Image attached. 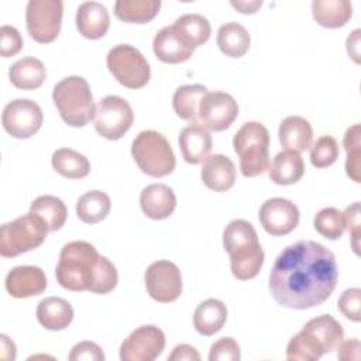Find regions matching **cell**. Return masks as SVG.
Masks as SVG:
<instances>
[{"label": "cell", "instance_id": "obj_1", "mask_svg": "<svg viewBox=\"0 0 361 361\" xmlns=\"http://www.w3.org/2000/svg\"><path fill=\"white\" fill-rule=\"evenodd\" d=\"M337 281L334 254L316 241L300 240L279 252L268 286L278 305L305 310L326 302Z\"/></svg>", "mask_w": 361, "mask_h": 361}, {"label": "cell", "instance_id": "obj_2", "mask_svg": "<svg viewBox=\"0 0 361 361\" xmlns=\"http://www.w3.org/2000/svg\"><path fill=\"white\" fill-rule=\"evenodd\" d=\"M55 275L63 289L73 292L106 295L118 282L114 264L86 241H71L62 247Z\"/></svg>", "mask_w": 361, "mask_h": 361}, {"label": "cell", "instance_id": "obj_3", "mask_svg": "<svg viewBox=\"0 0 361 361\" xmlns=\"http://www.w3.org/2000/svg\"><path fill=\"white\" fill-rule=\"evenodd\" d=\"M223 247L230 255L234 278L248 281L258 275L264 264V251L250 221L243 219L230 221L223 231Z\"/></svg>", "mask_w": 361, "mask_h": 361}, {"label": "cell", "instance_id": "obj_4", "mask_svg": "<svg viewBox=\"0 0 361 361\" xmlns=\"http://www.w3.org/2000/svg\"><path fill=\"white\" fill-rule=\"evenodd\" d=\"M343 338L344 330L331 314L316 316L289 340L286 358L290 361H317L320 355L336 350Z\"/></svg>", "mask_w": 361, "mask_h": 361}, {"label": "cell", "instance_id": "obj_5", "mask_svg": "<svg viewBox=\"0 0 361 361\" xmlns=\"http://www.w3.org/2000/svg\"><path fill=\"white\" fill-rule=\"evenodd\" d=\"M52 100L61 118L71 127H83L96 114V104L89 83L82 76H68L52 90Z\"/></svg>", "mask_w": 361, "mask_h": 361}, {"label": "cell", "instance_id": "obj_6", "mask_svg": "<svg viewBox=\"0 0 361 361\" xmlns=\"http://www.w3.org/2000/svg\"><path fill=\"white\" fill-rule=\"evenodd\" d=\"M233 147L240 157V171L245 178H254L269 166V133L258 121L244 123L233 138Z\"/></svg>", "mask_w": 361, "mask_h": 361}, {"label": "cell", "instance_id": "obj_7", "mask_svg": "<svg viewBox=\"0 0 361 361\" xmlns=\"http://www.w3.org/2000/svg\"><path fill=\"white\" fill-rule=\"evenodd\" d=\"M131 155L142 173L162 178L173 172L176 159L169 141L155 130H144L131 144Z\"/></svg>", "mask_w": 361, "mask_h": 361}, {"label": "cell", "instance_id": "obj_8", "mask_svg": "<svg viewBox=\"0 0 361 361\" xmlns=\"http://www.w3.org/2000/svg\"><path fill=\"white\" fill-rule=\"evenodd\" d=\"M48 231L47 223L31 212L4 223L0 228L1 257L13 258L39 247Z\"/></svg>", "mask_w": 361, "mask_h": 361}, {"label": "cell", "instance_id": "obj_9", "mask_svg": "<svg viewBox=\"0 0 361 361\" xmlns=\"http://www.w3.org/2000/svg\"><path fill=\"white\" fill-rule=\"evenodd\" d=\"M107 68L114 79L128 89L144 87L151 78V68L145 56L133 45L118 44L106 58Z\"/></svg>", "mask_w": 361, "mask_h": 361}, {"label": "cell", "instance_id": "obj_10", "mask_svg": "<svg viewBox=\"0 0 361 361\" xmlns=\"http://www.w3.org/2000/svg\"><path fill=\"white\" fill-rule=\"evenodd\" d=\"M62 13L61 0H30L25 8V23L31 38L41 44L55 41L61 31Z\"/></svg>", "mask_w": 361, "mask_h": 361}, {"label": "cell", "instance_id": "obj_11", "mask_svg": "<svg viewBox=\"0 0 361 361\" xmlns=\"http://www.w3.org/2000/svg\"><path fill=\"white\" fill-rule=\"evenodd\" d=\"M93 120L97 134L114 141L130 130L134 121V113L126 99L109 94L99 102Z\"/></svg>", "mask_w": 361, "mask_h": 361}, {"label": "cell", "instance_id": "obj_12", "mask_svg": "<svg viewBox=\"0 0 361 361\" xmlns=\"http://www.w3.org/2000/svg\"><path fill=\"white\" fill-rule=\"evenodd\" d=\"M42 110L30 99H14L8 102L1 114L4 130L14 138H30L42 126Z\"/></svg>", "mask_w": 361, "mask_h": 361}, {"label": "cell", "instance_id": "obj_13", "mask_svg": "<svg viewBox=\"0 0 361 361\" xmlns=\"http://www.w3.org/2000/svg\"><path fill=\"white\" fill-rule=\"evenodd\" d=\"M144 281L148 295L159 303L173 302L182 293L180 271L168 259L152 262L145 271Z\"/></svg>", "mask_w": 361, "mask_h": 361}, {"label": "cell", "instance_id": "obj_14", "mask_svg": "<svg viewBox=\"0 0 361 361\" xmlns=\"http://www.w3.org/2000/svg\"><path fill=\"white\" fill-rule=\"evenodd\" d=\"M165 348V334L154 324H144L133 330L120 345L121 361H152Z\"/></svg>", "mask_w": 361, "mask_h": 361}, {"label": "cell", "instance_id": "obj_15", "mask_svg": "<svg viewBox=\"0 0 361 361\" xmlns=\"http://www.w3.org/2000/svg\"><path fill=\"white\" fill-rule=\"evenodd\" d=\"M238 116V104L226 92H207L203 94L199 110L197 124L206 130L223 131L228 128Z\"/></svg>", "mask_w": 361, "mask_h": 361}, {"label": "cell", "instance_id": "obj_16", "mask_svg": "<svg viewBox=\"0 0 361 361\" xmlns=\"http://www.w3.org/2000/svg\"><path fill=\"white\" fill-rule=\"evenodd\" d=\"M258 219L264 230L271 235H286L299 223V209L288 199L271 197L259 207Z\"/></svg>", "mask_w": 361, "mask_h": 361}, {"label": "cell", "instance_id": "obj_17", "mask_svg": "<svg viewBox=\"0 0 361 361\" xmlns=\"http://www.w3.org/2000/svg\"><path fill=\"white\" fill-rule=\"evenodd\" d=\"M7 292L17 299L41 295L47 289L45 272L35 265L14 267L4 281Z\"/></svg>", "mask_w": 361, "mask_h": 361}, {"label": "cell", "instance_id": "obj_18", "mask_svg": "<svg viewBox=\"0 0 361 361\" xmlns=\"http://www.w3.org/2000/svg\"><path fill=\"white\" fill-rule=\"evenodd\" d=\"M140 206L142 213L152 220H164L169 217L176 207V196L165 183H152L142 189L140 195Z\"/></svg>", "mask_w": 361, "mask_h": 361}, {"label": "cell", "instance_id": "obj_19", "mask_svg": "<svg viewBox=\"0 0 361 361\" xmlns=\"http://www.w3.org/2000/svg\"><path fill=\"white\" fill-rule=\"evenodd\" d=\"M178 142L183 159L192 165L203 162L209 157L213 145L209 130L200 124H189L183 127L179 133Z\"/></svg>", "mask_w": 361, "mask_h": 361}, {"label": "cell", "instance_id": "obj_20", "mask_svg": "<svg viewBox=\"0 0 361 361\" xmlns=\"http://www.w3.org/2000/svg\"><path fill=\"white\" fill-rule=\"evenodd\" d=\"M152 48L155 56L165 63H182L188 61L195 51L180 38L173 25H166L157 32Z\"/></svg>", "mask_w": 361, "mask_h": 361}, {"label": "cell", "instance_id": "obj_21", "mask_svg": "<svg viewBox=\"0 0 361 361\" xmlns=\"http://www.w3.org/2000/svg\"><path fill=\"white\" fill-rule=\"evenodd\" d=\"M200 176L209 189L226 192L233 188L235 182V165L228 157L213 154L203 161Z\"/></svg>", "mask_w": 361, "mask_h": 361}, {"label": "cell", "instance_id": "obj_22", "mask_svg": "<svg viewBox=\"0 0 361 361\" xmlns=\"http://www.w3.org/2000/svg\"><path fill=\"white\" fill-rule=\"evenodd\" d=\"M110 27L107 8L99 1H85L76 11V28L87 39L104 37Z\"/></svg>", "mask_w": 361, "mask_h": 361}, {"label": "cell", "instance_id": "obj_23", "mask_svg": "<svg viewBox=\"0 0 361 361\" xmlns=\"http://www.w3.org/2000/svg\"><path fill=\"white\" fill-rule=\"evenodd\" d=\"M305 169V161L300 152L285 149L274 157L268 166V175L274 183L286 186L300 180Z\"/></svg>", "mask_w": 361, "mask_h": 361}, {"label": "cell", "instance_id": "obj_24", "mask_svg": "<svg viewBox=\"0 0 361 361\" xmlns=\"http://www.w3.org/2000/svg\"><path fill=\"white\" fill-rule=\"evenodd\" d=\"M279 141L285 149L303 152L312 147L313 130L310 123L300 116L285 117L278 130Z\"/></svg>", "mask_w": 361, "mask_h": 361}, {"label": "cell", "instance_id": "obj_25", "mask_svg": "<svg viewBox=\"0 0 361 361\" xmlns=\"http://www.w3.org/2000/svg\"><path fill=\"white\" fill-rule=\"evenodd\" d=\"M37 319L39 324L48 330H63L73 320V309L68 300L58 296H49L38 303Z\"/></svg>", "mask_w": 361, "mask_h": 361}, {"label": "cell", "instance_id": "obj_26", "mask_svg": "<svg viewBox=\"0 0 361 361\" xmlns=\"http://www.w3.org/2000/svg\"><path fill=\"white\" fill-rule=\"evenodd\" d=\"M8 78L17 89L34 90L47 79V68L39 59L34 56H24L11 65Z\"/></svg>", "mask_w": 361, "mask_h": 361}, {"label": "cell", "instance_id": "obj_27", "mask_svg": "<svg viewBox=\"0 0 361 361\" xmlns=\"http://www.w3.org/2000/svg\"><path fill=\"white\" fill-rule=\"evenodd\" d=\"M227 320L226 305L214 298L203 300L193 313V326L202 336H213L221 330Z\"/></svg>", "mask_w": 361, "mask_h": 361}, {"label": "cell", "instance_id": "obj_28", "mask_svg": "<svg viewBox=\"0 0 361 361\" xmlns=\"http://www.w3.org/2000/svg\"><path fill=\"white\" fill-rule=\"evenodd\" d=\"M312 14L319 25L338 28L351 18L353 6L348 0H314L312 1Z\"/></svg>", "mask_w": 361, "mask_h": 361}, {"label": "cell", "instance_id": "obj_29", "mask_svg": "<svg viewBox=\"0 0 361 361\" xmlns=\"http://www.w3.org/2000/svg\"><path fill=\"white\" fill-rule=\"evenodd\" d=\"M216 42L224 55L230 58H241L250 48L251 37L245 27L235 21H228L219 28Z\"/></svg>", "mask_w": 361, "mask_h": 361}, {"label": "cell", "instance_id": "obj_30", "mask_svg": "<svg viewBox=\"0 0 361 361\" xmlns=\"http://www.w3.org/2000/svg\"><path fill=\"white\" fill-rule=\"evenodd\" d=\"M180 38L193 49L203 45L212 34L210 23L206 17L196 13H189L178 17L172 24Z\"/></svg>", "mask_w": 361, "mask_h": 361}, {"label": "cell", "instance_id": "obj_31", "mask_svg": "<svg viewBox=\"0 0 361 361\" xmlns=\"http://www.w3.org/2000/svg\"><path fill=\"white\" fill-rule=\"evenodd\" d=\"M207 87L203 85H183L179 86L172 97V107L178 117L189 121L190 124H197V110L199 103Z\"/></svg>", "mask_w": 361, "mask_h": 361}, {"label": "cell", "instance_id": "obj_32", "mask_svg": "<svg viewBox=\"0 0 361 361\" xmlns=\"http://www.w3.org/2000/svg\"><path fill=\"white\" fill-rule=\"evenodd\" d=\"M110 209V197L102 190H89L76 202V214L86 224L100 223L107 217Z\"/></svg>", "mask_w": 361, "mask_h": 361}, {"label": "cell", "instance_id": "obj_33", "mask_svg": "<svg viewBox=\"0 0 361 361\" xmlns=\"http://www.w3.org/2000/svg\"><path fill=\"white\" fill-rule=\"evenodd\" d=\"M51 164L59 175L69 179H82L86 178L90 172L89 159L72 148L56 149L52 154Z\"/></svg>", "mask_w": 361, "mask_h": 361}, {"label": "cell", "instance_id": "obj_34", "mask_svg": "<svg viewBox=\"0 0 361 361\" xmlns=\"http://www.w3.org/2000/svg\"><path fill=\"white\" fill-rule=\"evenodd\" d=\"M159 7V0H117L114 14L126 23L145 24L158 14Z\"/></svg>", "mask_w": 361, "mask_h": 361}, {"label": "cell", "instance_id": "obj_35", "mask_svg": "<svg viewBox=\"0 0 361 361\" xmlns=\"http://www.w3.org/2000/svg\"><path fill=\"white\" fill-rule=\"evenodd\" d=\"M30 212L39 216L48 226L49 231L62 228L68 217V209L65 203L52 195H41L32 200Z\"/></svg>", "mask_w": 361, "mask_h": 361}, {"label": "cell", "instance_id": "obj_36", "mask_svg": "<svg viewBox=\"0 0 361 361\" xmlns=\"http://www.w3.org/2000/svg\"><path fill=\"white\" fill-rule=\"evenodd\" d=\"M343 145L347 152V159H345V172L351 180L355 183L361 182V127L360 124H354L347 128L344 138H343Z\"/></svg>", "mask_w": 361, "mask_h": 361}, {"label": "cell", "instance_id": "obj_37", "mask_svg": "<svg viewBox=\"0 0 361 361\" xmlns=\"http://www.w3.org/2000/svg\"><path fill=\"white\" fill-rule=\"evenodd\" d=\"M314 230L329 240H337L345 230L344 216L336 207H324L317 212L313 220Z\"/></svg>", "mask_w": 361, "mask_h": 361}, {"label": "cell", "instance_id": "obj_38", "mask_svg": "<svg viewBox=\"0 0 361 361\" xmlns=\"http://www.w3.org/2000/svg\"><path fill=\"white\" fill-rule=\"evenodd\" d=\"M338 142L331 135L317 138L310 148V162L316 168H327L338 158Z\"/></svg>", "mask_w": 361, "mask_h": 361}, {"label": "cell", "instance_id": "obj_39", "mask_svg": "<svg viewBox=\"0 0 361 361\" xmlns=\"http://www.w3.org/2000/svg\"><path fill=\"white\" fill-rule=\"evenodd\" d=\"M337 307L347 319L358 323L361 320V289H345L337 300Z\"/></svg>", "mask_w": 361, "mask_h": 361}, {"label": "cell", "instance_id": "obj_40", "mask_svg": "<svg viewBox=\"0 0 361 361\" xmlns=\"http://www.w3.org/2000/svg\"><path fill=\"white\" fill-rule=\"evenodd\" d=\"M240 358V347L233 337H221L210 347V361H238Z\"/></svg>", "mask_w": 361, "mask_h": 361}, {"label": "cell", "instance_id": "obj_41", "mask_svg": "<svg viewBox=\"0 0 361 361\" xmlns=\"http://www.w3.org/2000/svg\"><path fill=\"white\" fill-rule=\"evenodd\" d=\"M23 48V38L13 25H1L0 28V54L3 58L14 56Z\"/></svg>", "mask_w": 361, "mask_h": 361}, {"label": "cell", "instance_id": "obj_42", "mask_svg": "<svg viewBox=\"0 0 361 361\" xmlns=\"http://www.w3.org/2000/svg\"><path fill=\"white\" fill-rule=\"evenodd\" d=\"M68 358L71 361H103L104 354L99 344L93 341H80L72 347Z\"/></svg>", "mask_w": 361, "mask_h": 361}, {"label": "cell", "instance_id": "obj_43", "mask_svg": "<svg viewBox=\"0 0 361 361\" xmlns=\"http://www.w3.org/2000/svg\"><path fill=\"white\" fill-rule=\"evenodd\" d=\"M344 216V223H345V228L351 233V245L354 252L358 255V238H360V233H361V223H360V202H354L353 204H350L345 212L343 213Z\"/></svg>", "mask_w": 361, "mask_h": 361}, {"label": "cell", "instance_id": "obj_44", "mask_svg": "<svg viewBox=\"0 0 361 361\" xmlns=\"http://www.w3.org/2000/svg\"><path fill=\"white\" fill-rule=\"evenodd\" d=\"M337 357L343 361H358L361 358V344L357 338L350 340H341V343L337 345Z\"/></svg>", "mask_w": 361, "mask_h": 361}, {"label": "cell", "instance_id": "obj_45", "mask_svg": "<svg viewBox=\"0 0 361 361\" xmlns=\"http://www.w3.org/2000/svg\"><path fill=\"white\" fill-rule=\"evenodd\" d=\"M169 361H199L200 354L189 344H178L168 355Z\"/></svg>", "mask_w": 361, "mask_h": 361}, {"label": "cell", "instance_id": "obj_46", "mask_svg": "<svg viewBox=\"0 0 361 361\" xmlns=\"http://www.w3.org/2000/svg\"><path fill=\"white\" fill-rule=\"evenodd\" d=\"M360 28L354 30L347 38V52L354 59L355 63H360Z\"/></svg>", "mask_w": 361, "mask_h": 361}, {"label": "cell", "instance_id": "obj_47", "mask_svg": "<svg viewBox=\"0 0 361 361\" xmlns=\"http://www.w3.org/2000/svg\"><path fill=\"white\" fill-rule=\"evenodd\" d=\"M230 4L243 14H254L262 6V1L261 0H250V1L231 0Z\"/></svg>", "mask_w": 361, "mask_h": 361}, {"label": "cell", "instance_id": "obj_48", "mask_svg": "<svg viewBox=\"0 0 361 361\" xmlns=\"http://www.w3.org/2000/svg\"><path fill=\"white\" fill-rule=\"evenodd\" d=\"M1 338V357L6 358V353H8V360H14L16 358V345L14 343L6 336V334H1L0 336Z\"/></svg>", "mask_w": 361, "mask_h": 361}]
</instances>
